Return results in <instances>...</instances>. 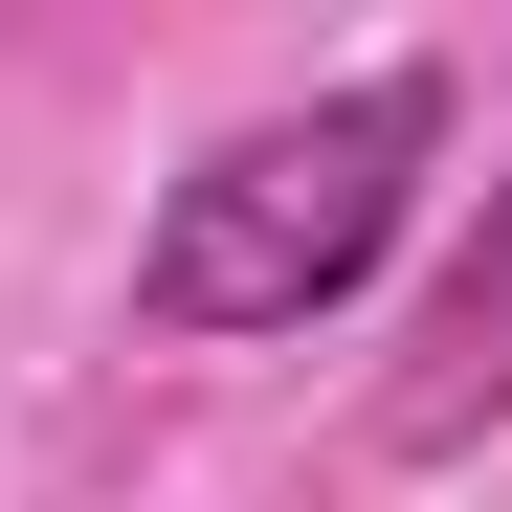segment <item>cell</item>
I'll return each instance as SVG.
<instances>
[{"mask_svg":"<svg viewBox=\"0 0 512 512\" xmlns=\"http://www.w3.org/2000/svg\"><path fill=\"white\" fill-rule=\"evenodd\" d=\"M423 156H446V67H357V90H312V112H268V134H223L201 179L156 201L134 312H156V334H312V312L401 245Z\"/></svg>","mask_w":512,"mask_h":512,"instance_id":"cell-1","label":"cell"},{"mask_svg":"<svg viewBox=\"0 0 512 512\" xmlns=\"http://www.w3.org/2000/svg\"><path fill=\"white\" fill-rule=\"evenodd\" d=\"M490 423H512V179H490V223L446 245V290H423L401 379H379V468H468Z\"/></svg>","mask_w":512,"mask_h":512,"instance_id":"cell-2","label":"cell"}]
</instances>
